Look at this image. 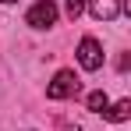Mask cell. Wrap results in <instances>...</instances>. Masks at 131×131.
<instances>
[{"mask_svg": "<svg viewBox=\"0 0 131 131\" xmlns=\"http://www.w3.org/2000/svg\"><path fill=\"white\" fill-rule=\"evenodd\" d=\"M106 121H113V124H121V121H128L131 117V99H121V103H113V106H106V113H103Z\"/></svg>", "mask_w": 131, "mask_h": 131, "instance_id": "cell-5", "label": "cell"}, {"mask_svg": "<svg viewBox=\"0 0 131 131\" xmlns=\"http://www.w3.org/2000/svg\"><path fill=\"white\" fill-rule=\"evenodd\" d=\"M89 11H92V18L96 21H113L124 7H121V0H85Z\"/></svg>", "mask_w": 131, "mask_h": 131, "instance_id": "cell-4", "label": "cell"}, {"mask_svg": "<svg viewBox=\"0 0 131 131\" xmlns=\"http://www.w3.org/2000/svg\"><path fill=\"white\" fill-rule=\"evenodd\" d=\"M78 64L85 67V71H99V67H103V46L96 43L92 36H85V39L78 43Z\"/></svg>", "mask_w": 131, "mask_h": 131, "instance_id": "cell-2", "label": "cell"}, {"mask_svg": "<svg viewBox=\"0 0 131 131\" xmlns=\"http://www.w3.org/2000/svg\"><path fill=\"white\" fill-rule=\"evenodd\" d=\"M46 96H50V99H71V96H78V78H74V71H57L53 82L46 85Z\"/></svg>", "mask_w": 131, "mask_h": 131, "instance_id": "cell-1", "label": "cell"}, {"mask_svg": "<svg viewBox=\"0 0 131 131\" xmlns=\"http://www.w3.org/2000/svg\"><path fill=\"white\" fill-rule=\"evenodd\" d=\"M25 21L32 25V28H50V25L57 21V4H53V0H39V4H32V11H28Z\"/></svg>", "mask_w": 131, "mask_h": 131, "instance_id": "cell-3", "label": "cell"}, {"mask_svg": "<svg viewBox=\"0 0 131 131\" xmlns=\"http://www.w3.org/2000/svg\"><path fill=\"white\" fill-rule=\"evenodd\" d=\"M0 4H11V0H0Z\"/></svg>", "mask_w": 131, "mask_h": 131, "instance_id": "cell-8", "label": "cell"}, {"mask_svg": "<svg viewBox=\"0 0 131 131\" xmlns=\"http://www.w3.org/2000/svg\"><path fill=\"white\" fill-rule=\"evenodd\" d=\"M85 106L92 110V113H106V106H110V99H106V92H89V99H85Z\"/></svg>", "mask_w": 131, "mask_h": 131, "instance_id": "cell-6", "label": "cell"}, {"mask_svg": "<svg viewBox=\"0 0 131 131\" xmlns=\"http://www.w3.org/2000/svg\"><path fill=\"white\" fill-rule=\"evenodd\" d=\"M64 11H67V18H71V21H78V14L85 11V0H67Z\"/></svg>", "mask_w": 131, "mask_h": 131, "instance_id": "cell-7", "label": "cell"}]
</instances>
